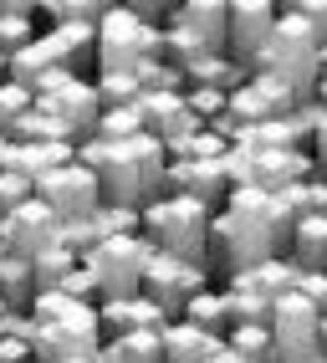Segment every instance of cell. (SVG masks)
Returning <instances> with one entry per match:
<instances>
[{
  "mask_svg": "<svg viewBox=\"0 0 327 363\" xmlns=\"http://www.w3.org/2000/svg\"><path fill=\"white\" fill-rule=\"evenodd\" d=\"M149 256H154V240H149L144 230H118V235L98 240L82 261L98 272V292H103V297H133L138 281H144Z\"/></svg>",
  "mask_w": 327,
  "mask_h": 363,
  "instance_id": "277c9868",
  "label": "cell"
},
{
  "mask_svg": "<svg viewBox=\"0 0 327 363\" xmlns=\"http://www.w3.org/2000/svg\"><path fill=\"white\" fill-rule=\"evenodd\" d=\"M92 87H98V103L103 108H118V103H138V77L133 67H98V77H92Z\"/></svg>",
  "mask_w": 327,
  "mask_h": 363,
  "instance_id": "83f0119b",
  "label": "cell"
},
{
  "mask_svg": "<svg viewBox=\"0 0 327 363\" xmlns=\"http://www.w3.org/2000/svg\"><path fill=\"white\" fill-rule=\"evenodd\" d=\"M118 6H128L133 16H144V21H154V26H159L164 16H174V0H118Z\"/></svg>",
  "mask_w": 327,
  "mask_h": 363,
  "instance_id": "7bdbcfd3",
  "label": "cell"
},
{
  "mask_svg": "<svg viewBox=\"0 0 327 363\" xmlns=\"http://www.w3.org/2000/svg\"><path fill=\"white\" fill-rule=\"evenodd\" d=\"M317 318L322 312L302 297V292H282L271 297V363H312L322 348H317Z\"/></svg>",
  "mask_w": 327,
  "mask_h": 363,
  "instance_id": "5b68a950",
  "label": "cell"
},
{
  "mask_svg": "<svg viewBox=\"0 0 327 363\" xmlns=\"http://www.w3.org/2000/svg\"><path fill=\"white\" fill-rule=\"evenodd\" d=\"M317 348L327 353V312H322V318H317Z\"/></svg>",
  "mask_w": 327,
  "mask_h": 363,
  "instance_id": "c3c4849f",
  "label": "cell"
},
{
  "mask_svg": "<svg viewBox=\"0 0 327 363\" xmlns=\"http://www.w3.org/2000/svg\"><path fill=\"white\" fill-rule=\"evenodd\" d=\"M205 52H210V46H205L190 26H179V21L159 26V57L169 62V67H179V72H184V67H190L195 57H205Z\"/></svg>",
  "mask_w": 327,
  "mask_h": 363,
  "instance_id": "d4e9b609",
  "label": "cell"
},
{
  "mask_svg": "<svg viewBox=\"0 0 327 363\" xmlns=\"http://www.w3.org/2000/svg\"><path fill=\"white\" fill-rule=\"evenodd\" d=\"M57 215L52 210H46V200H21V205H11L6 215H0V246H6V251H16V256H36V251H46V246H52V240H57Z\"/></svg>",
  "mask_w": 327,
  "mask_h": 363,
  "instance_id": "9c48e42d",
  "label": "cell"
},
{
  "mask_svg": "<svg viewBox=\"0 0 327 363\" xmlns=\"http://www.w3.org/2000/svg\"><path fill=\"white\" fill-rule=\"evenodd\" d=\"M36 11H0V52H21L26 41H36Z\"/></svg>",
  "mask_w": 327,
  "mask_h": 363,
  "instance_id": "1f68e13d",
  "label": "cell"
},
{
  "mask_svg": "<svg viewBox=\"0 0 327 363\" xmlns=\"http://www.w3.org/2000/svg\"><path fill=\"white\" fill-rule=\"evenodd\" d=\"M36 108H41V113H52L57 123H62L67 133H72V143H77V138H92V123H98V113H103L98 87H92L87 77H67L62 87L41 92Z\"/></svg>",
  "mask_w": 327,
  "mask_h": 363,
  "instance_id": "30bf717a",
  "label": "cell"
},
{
  "mask_svg": "<svg viewBox=\"0 0 327 363\" xmlns=\"http://www.w3.org/2000/svg\"><path fill=\"white\" fill-rule=\"evenodd\" d=\"M138 113H144V128L169 143V138H190L195 128H205L200 118L190 113V103H184V92H138Z\"/></svg>",
  "mask_w": 327,
  "mask_h": 363,
  "instance_id": "4fadbf2b",
  "label": "cell"
},
{
  "mask_svg": "<svg viewBox=\"0 0 327 363\" xmlns=\"http://www.w3.org/2000/svg\"><path fill=\"white\" fill-rule=\"evenodd\" d=\"M292 292H302L317 312H327V266H307V272H297V286Z\"/></svg>",
  "mask_w": 327,
  "mask_h": 363,
  "instance_id": "ab89813d",
  "label": "cell"
},
{
  "mask_svg": "<svg viewBox=\"0 0 327 363\" xmlns=\"http://www.w3.org/2000/svg\"><path fill=\"white\" fill-rule=\"evenodd\" d=\"M307 143H312V164H317V174L327 179V108H317V123H312V133H307Z\"/></svg>",
  "mask_w": 327,
  "mask_h": 363,
  "instance_id": "60d3db41",
  "label": "cell"
},
{
  "mask_svg": "<svg viewBox=\"0 0 327 363\" xmlns=\"http://www.w3.org/2000/svg\"><path fill=\"white\" fill-rule=\"evenodd\" d=\"M246 82L256 87V98L266 103L271 118H287V113H297L302 103H307V98H297V92H292L282 77H271V72H256V67H251V77H246Z\"/></svg>",
  "mask_w": 327,
  "mask_h": 363,
  "instance_id": "f1b7e54d",
  "label": "cell"
},
{
  "mask_svg": "<svg viewBox=\"0 0 327 363\" xmlns=\"http://www.w3.org/2000/svg\"><path fill=\"white\" fill-rule=\"evenodd\" d=\"M297 16H307V26L317 31V46L327 41V0H297V6H292Z\"/></svg>",
  "mask_w": 327,
  "mask_h": 363,
  "instance_id": "b9f144b4",
  "label": "cell"
},
{
  "mask_svg": "<svg viewBox=\"0 0 327 363\" xmlns=\"http://www.w3.org/2000/svg\"><path fill=\"white\" fill-rule=\"evenodd\" d=\"M179 318H190V323H200V328H210V333H225V328H230V323H225V307H220V292H210V286H200V292L184 302Z\"/></svg>",
  "mask_w": 327,
  "mask_h": 363,
  "instance_id": "e575fe53",
  "label": "cell"
},
{
  "mask_svg": "<svg viewBox=\"0 0 327 363\" xmlns=\"http://www.w3.org/2000/svg\"><path fill=\"white\" fill-rule=\"evenodd\" d=\"M0 77H6V52H0Z\"/></svg>",
  "mask_w": 327,
  "mask_h": 363,
  "instance_id": "681fc988",
  "label": "cell"
},
{
  "mask_svg": "<svg viewBox=\"0 0 327 363\" xmlns=\"http://www.w3.org/2000/svg\"><path fill=\"white\" fill-rule=\"evenodd\" d=\"M220 307H225V323H266L271 318V302L266 297L236 292V286H225V292H220Z\"/></svg>",
  "mask_w": 327,
  "mask_h": 363,
  "instance_id": "d6a6232c",
  "label": "cell"
},
{
  "mask_svg": "<svg viewBox=\"0 0 327 363\" xmlns=\"http://www.w3.org/2000/svg\"><path fill=\"white\" fill-rule=\"evenodd\" d=\"M184 103H190V113L200 118V123H210V118H215V113H225V92L220 87H184Z\"/></svg>",
  "mask_w": 327,
  "mask_h": 363,
  "instance_id": "f35d334b",
  "label": "cell"
},
{
  "mask_svg": "<svg viewBox=\"0 0 327 363\" xmlns=\"http://www.w3.org/2000/svg\"><path fill=\"white\" fill-rule=\"evenodd\" d=\"M6 138H11V143H72V133H67L52 113H41V108L21 113L16 123L6 128Z\"/></svg>",
  "mask_w": 327,
  "mask_h": 363,
  "instance_id": "cb8c5ba5",
  "label": "cell"
},
{
  "mask_svg": "<svg viewBox=\"0 0 327 363\" xmlns=\"http://www.w3.org/2000/svg\"><path fill=\"white\" fill-rule=\"evenodd\" d=\"M36 108V92L26 82H16V77H0V128H11L21 113H31Z\"/></svg>",
  "mask_w": 327,
  "mask_h": 363,
  "instance_id": "d590c367",
  "label": "cell"
},
{
  "mask_svg": "<svg viewBox=\"0 0 327 363\" xmlns=\"http://www.w3.org/2000/svg\"><path fill=\"white\" fill-rule=\"evenodd\" d=\"M246 62H236L230 52H205V57H195L190 67H184V87H220V92H230V87H241L246 82Z\"/></svg>",
  "mask_w": 327,
  "mask_h": 363,
  "instance_id": "44dd1931",
  "label": "cell"
},
{
  "mask_svg": "<svg viewBox=\"0 0 327 363\" xmlns=\"http://www.w3.org/2000/svg\"><path fill=\"white\" fill-rule=\"evenodd\" d=\"M297 272L302 266L292 256H266V261H251V266H236V272H225V286H236V292H251V297H282L297 286Z\"/></svg>",
  "mask_w": 327,
  "mask_h": 363,
  "instance_id": "2e32d148",
  "label": "cell"
},
{
  "mask_svg": "<svg viewBox=\"0 0 327 363\" xmlns=\"http://www.w3.org/2000/svg\"><path fill=\"white\" fill-rule=\"evenodd\" d=\"M271 21H276V0H230L225 52L251 67V57L261 52V41L271 36Z\"/></svg>",
  "mask_w": 327,
  "mask_h": 363,
  "instance_id": "7c38bea8",
  "label": "cell"
},
{
  "mask_svg": "<svg viewBox=\"0 0 327 363\" xmlns=\"http://www.w3.org/2000/svg\"><path fill=\"white\" fill-rule=\"evenodd\" d=\"M36 0H0V11H31Z\"/></svg>",
  "mask_w": 327,
  "mask_h": 363,
  "instance_id": "7dc6e473",
  "label": "cell"
},
{
  "mask_svg": "<svg viewBox=\"0 0 327 363\" xmlns=\"http://www.w3.org/2000/svg\"><path fill=\"white\" fill-rule=\"evenodd\" d=\"M98 323H103V337H118V333H133V328H164L169 312H164L154 297L133 292V297H103L98 302Z\"/></svg>",
  "mask_w": 327,
  "mask_h": 363,
  "instance_id": "e0dca14e",
  "label": "cell"
},
{
  "mask_svg": "<svg viewBox=\"0 0 327 363\" xmlns=\"http://www.w3.org/2000/svg\"><path fill=\"white\" fill-rule=\"evenodd\" d=\"M62 292H67V297H77V302H103V292H98V272H92L87 261H77L72 272H67Z\"/></svg>",
  "mask_w": 327,
  "mask_h": 363,
  "instance_id": "74e56055",
  "label": "cell"
},
{
  "mask_svg": "<svg viewBox=\"0 0 327 363\" xmlns=\"http://www.w3.org/2000/svg\"><path fill=\"white\" fill-rule=\"evenodd\" d=\"M31 292H36V281H31V261L0 246V302L26 307V302H31Z\"/></svg>",
  "mask_w": 327,
  "mask_h": 363,
  "instance_id": "7402d4cb",
  "label": "cell"
},
{
  "mask_svg": "<svg viewBox=\"0 0 327 363\" xmlns=\"http://www.w3.org/2000/svg\"><path fill=\"white\" fill-rule=\"evenodd\" d=\"M312 103L327 108V72H317V87H312Z\"/></svg>",
  "mask_w": 327,
  "mask_h": 363,
  "instance_id": "f6af8a7d",
  "label": "cell"
},
{
  "mask_svg": "<svg viewBox=\"0 0 327 363\" xmlns=\"http://www.w3.org/2000/svg\"><path fill=\"white\" fill-rule=\"evenodd\" d=\"M82 256L72 251V246H62V240H52L46 251H36L31 256V281H36V292H46V286H62L67 281V272H72Z\"/></svg>",
  "mask_w": 327,
  "mask_h": 363,
  "instance_id": "603a6c76",
  "label": "cell"
},
{
  "mask_svg": "<svg viewBox=\"0 0 327 363\" xmlns=\"http://www.w3.org/2000/svg\"><path fill=\"white\" fill-rule=\"evenodd\" d=\"M159 343H164V363H210V348L220 343V333H210L190 318H169L159 328Z\"/></svg>",
  "mask_w": 327,
  "mask_h": 363,
  "instance_id": "ac0fdd59",
  "label": "cell"
},
{
  "mask_svg": "<svg viewBox=\"0 0 327 363\" xmlns=\"http://www.w3.org/2000/svg\"><path fill=\"white\" fill-rule=\"evenodd\" d=\"M108 6H118V0H36L31 11H46L57 26V21H98Z\"/></svg>",
  "mask_w": 327,
  "mask_h": 363,
  "instance_id": "836d02e7",
  "label": "cell"
},
{
  "mask_svg": "<svg viewBox=\"0 0 327 363\" xmlns=\"http://www.w3.org/2000/svg\"><path fill=\"white\" fill-rule=\"evenodd\" d=\"M138 230H144L159 251L190 256V261L205 266V251H210V205L179 195V189H159L154 200L138 205Z\"/></svg>",
  "mask_w": 327,
  "mask_h": 363,
  "instance_id": "6da1fadb",
  "label": "cell"
},
{
  "mask_svg": "<svg viewBox=\"0 0 327 363\" xmlns=\"http://www.w3.org/2000/svg\"><path fill=\"white\" fill-rule=\"evenodd\" d=\"M144 57H159V26L128 6H108L98 16V67H133Z\"/></svg>",
  "mask_w": 327,
  "mask_h": 363,
  "instance_id": "8992f818",
  "label": "cell"
},
{
  "mask_svg": "<svg viewBox=\"0 0 327 363\" xmlns=\"http://www.w3.org/2000/svg\"><path fill=\"white\" fill-rule=\"evenodd\" d=\"M103 343L118 353L123 363H164L159 328H133V333H118V337H103Z\"/></svg>",
  "mask_w": 327,
  "mask_h": 363,
  "instance_id": "4316f807",
  "label": "cell"
},
{
  "mask_svg": "<svg viewBox=\"0 0 327 363\" xmlns=\"http://www.w3.org/2000/svg\"><path fill=\"white\" fill-rule=\"evenodd\" d=\"M36 200H46V210L57 220H77V215H92L103 205V189H98V174L87 164L67 159L57 169H46V174H36Z\"/></svg>",
  "mask_w": 327,
  "mask_h": 363,
  "instance_id": "ba28073f",
  "label": "cell"
},
{
  "mask_svg": "<svg viewBox=\"0 0 327 363\" xmlns=\"http://www.w3.org/2000/svg\"><path fill=\"white\" fill-rule=\"evenodd\" d=\"M36 195V179L31 174H21V169H0V215H6L11 205L21 200H31Z\"/></svg>",
  "mask_w": 327,
  "mask_h": 363,
  "instance_id": "8d00e7d4",
  "label": "cell"
},
{
  "mask_svg": "<svg viewBox=\"0 0 327 363\" xmlns=\"http://www.w3.org/2000/svg\"><path fill=\"white\" fill-rule=\"evenodd\" d=\"M133 133H144V113H138V103L103 108L98 123H92V138H133Z\"/></svg>",
  "mask_w": 327,
  "mask_h": 363,
  "instance_id": "f546056e",
  "label": "cell"
},
{
  "mask_svg": "<svg viewBox=\"0 0 327 363\" xmlns=\"http://www.w3.org/2000/svg\"><path fill=\"white\" fill-rule=\"evenodd\" d=\"M200 286H210V272H205L200 261L174 256V251H159V246H154V256H149V266H144V281H138V292L154 297L164 312H169V318H179L184 302H190Z\"/></svg>",
  "mask_w": 327,
  "mask_h": 363,
  "instance_id": "52a82bcc",
  "label": "cell"
},
{
  "mask_svg": "<svg viewBox=\"0 0 327 363\" xmlns=\"http://www.w3.org/2000/svg\"><path fill=\"white\" fill-rule=\"evenodd\" d=\"M220 337L241 353V363H271V328L266 323H230Z\"/></svg>",
  "mask_w": 327,
  "mask_h": 363,
  "instance_id": "484cf974",
  "label": "cell"
},
{
  "mask_svg": "<svg viewBox=\"0 0 327 363\" xmlns=\"http://www.w3.org/2000/svg\"><path fill=\"white\" fill-rule=\"evenodd\" d=\"M46 52H52L67 72H77V77H87V62L98 67V21H57V26L41 31Z\"/></svg>",
  "mask_w": 327,
  "mask_h": 363,
  "instance_id": "5bb4252c",
  "label": "cell"
},
{
  "mask_svg": "<svg viewBox=\"0 0 327 363\" xmlns=\"http://www.w3.org/2000/svg\"><path fill=\"white\" fill-rule=\"evenodd\" d=\"M179 26H190L210 52H225V26H230V0H174Z\"/></svg>",
  "mask_w": 327,
  "mask_h": 363,
  "instance_id": "d6986e66",
  "label": "cell"
},
{
  "mask_svg": "<svg viewBox=\"0 0 327 363\" xmlns=\"http://www.w3.org/2000/svg\"><path fill=\"white\" fill-rule=\"evenodd\" d=\"M62 363H98V348H92V353H67Z\"/></svg>",
  "mask_w": 327,
  "mask_h": 363,
  "instance_id": "bcb514c9",
  "label": "cell"
},
{
  "mask_svg": "<svg viewBox=\"0 0 327 363\" xmlns=\"http://www.w3.org/2000/svg\"><path fill=\"white\" fill-rule=\"evenodd\" d=\"M77 164L98 174V189L108 205H144L154 200V184L144 174V154L133 149V138H77Z\"/></svg>",
  "mask_w": 327,
  "mask_h": 363,
  "instance_id": "3957f363",
  "label": "cell"
},
{
  "mask_svg": "<svg viewBox=\"0 0 327 363\" xmlns=\"http://www.w3.org/2000/svg\"><path fill=\"white\" fill-rule=\"evenodd\" d=\"M317 174V164H312V154L302 149H256V159H251V184H261V189H287V184H302V179H312Z\"/></svg>",
  "mask_w": 327,
  "mask_h": 363,
  "instance_id": "9a60e30c",
  "label": "cell"
},
{
  "mask_svg": "<svg viewBox=\"0 0 327 363\" xmlns=\"http://www.w3.org/2000/svg\"><path fill=\"white\" fill-rule=\"evenodd\" d=\"M164 189H179L210 210H220L230 195V174H225V154L220 159H174L164 169Z\"/></svg>",
  "mask_w": 327,
  "mask_h": 363,
  "instance_id": "8fae6325",
  "label": "cell"
},
{
  "mask_svg": "<svg viewBox=\"0 0 327 363\" xmlns=\"http://www.w3.org/2000/svg\"><path fill=\"white\" fill-rule=\"evenodd\" d=\"M251 67L282 77L297 98H312V87H317V31L307 26V16L276 11L271 36L261 41V52L251 57Z\"/></svg>",
  "mask_w": 327,
  "mask_h": 363,
  "instance_id": "7a4b0ae2",
  "label": "cell"
},
{
  "mask_svg": "<svg viewBox=\"0 0 327 363\" xmlns=\"http://www.w3.org/2000/svg\"><path fill=\"white\" fill-rule=\"evenodd\" d=\"M287 256L307 272V266H327V210H307L297 215L292 240H287Z\"/></svg>",
  "mask_w": 327,
  "mask_h": 363,
  "instance_id": "ffe728a7",
  "label": "cell"
},
{
  "mask_svg": "<svg viewBox=\"0 0 327 363\" xmlns=\"http://www.w3.org/2000/svg\"><path fill=\"white\" fill-rule=\"evenodd\" d=\"M0 363H31L26 333H6V337H0Z\"/></svg>",
  "mask_w": 327,
  "mask_h": 363,
  "instance_id": "ee69618b",
  "label": "cell"
},
{
  "mask_svg": "<svg viewBox=\"0 0 327 363\" xmlns=\"http://www.w3.org/2000/svg\"><path fill=\"white\" fill-rule=\"evenodd\" d=\"M133 77L144 92H184V72L169 67L164 57H144V62H133Z\"/></svg>",
  "mask_w": 327,
  "mask_h": 363,
  "instance_id": "4dcf8cb0",
  "label": "cell"
}]
</instances>
